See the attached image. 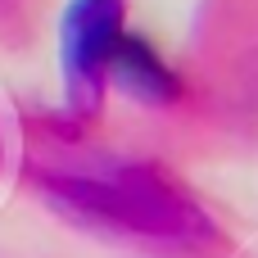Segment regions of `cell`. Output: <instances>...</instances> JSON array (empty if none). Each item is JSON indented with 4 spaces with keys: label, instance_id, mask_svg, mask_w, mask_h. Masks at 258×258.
<instances>
[{
    "label": "cell",
    "instance_id": "7a4b0ae2",
    "mask_svg": "<svg viewBox=\"0 0 258 258\" xmlns=\"http://www.w3.org/2000/svg\"><path fill=\"white\" fill-rule=\"evenodd\" d=\"M127 36V0H73L59 27L63 104L73 118H95L109 100V68Z\"/></svg>",
    "mask_w": 258,
    "mask_h": 258
},
{
    "label": "cell",
    "instance_id": "3957f363",
    "mask_svg": "<svg viewBox=\"0 0 258 258\" xmlns=\"http://www.w3.org/2000/svg\"><path fill=\"white\" fill-rule=\"evenodd\" d=\"M113 86H118L127 100L145 104V109H172V104H181V95H186V86H181V77L172 73V63H168L145 36H136V32H127L122 45H118V54H113L109 91H113Z\"/></svg>",
    "mask_w": 258,
    "mask_h": 258
},
{
    "label": "cell",
    "instance_id": "277c9868",
    "mask_svg": "<svg viewBox=\"0 0 258 258\" xmlns=\"http://www.w3.org/2000/svg\"><path fill=\"white\" fill-rule=\"evenodd\" d=\"M0 5H5V0H0Z\"/></svg>",
    "mask_w": 258,
    "mask_h": 258
},
{
    "label": "cell",
    "instance_id": "6da1fadb",
    "mask_svg": "<svg viewBox=\"0 0 258 258\" xmlns=\"http://www.w3.org/2000/svg\"><path fill=\"white\" fill-rule=\"evenodd\" d=\"M41 190L68 218L150 249L200 254L222 240L213 213L159 163H122L109 172H45Z\"/></svg>",
    "mask_w": 258,
    "mask_h": 258
}]
</instances>
